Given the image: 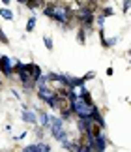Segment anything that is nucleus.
<instances>
[{
    "label": "nucleus",
    "mask_w": 131,
    "mask_h": 152,
    "mask_svg": "<svg viewBox=\"0 0 131 152\" xmlns=\"http://www.w3.org/2000/svg\"><path fill=\"white\" fill-rule=\"evenodd\" d=\"M71 107H73L75 115L79 116H88V115H94V111H98V107L94 103H86L84 100H81V98H77V100L71 102Z\"/></svg>",
    "instance_id": "obj_1"
},
{
    "label": "nucleus",
    "mask_w": 131,
    "mask_h": 152,
    "mask_svg": "<svg viewBox=\"0 0 131 152\" xmlns=\"http://www.w3.org/2000/svg\"><path fill=\"white\" fill-rule=\"evenodd\" d=\"M75 19L81 23L82 28L90 30V26H92V23H94V19H96V17H94V11H90L86 6H81V10L75 11Z\"/></svg>",
    "instance_id": "obj_2"
},
{
    "label": "nucleus",
    "mask_w": 131,
    "mask_h": 152,
    "mask_svg": "<svg viewBox=\"0 0 131 152\" xmlns=\"http://www.w3.org/2000/svg\"><path fill=\"white\" fill-rule=\"evenodd\" d=\"M36 94H38V98L41 102L49 103L52 98L56 96V92H55V88H51L49 85H43V86H36Z\"/></svg>",
    "instance_id": "obj_3"
},
{
    "label": "nucleus",
    "mask_w": 131,
    "mask_h": 152,
    "mask_svg": "<svg viewBox=\"0 0 131 152\" xmlns=\"http://www.w3.org/2000/svg\"><path fill=\"white\" fill-rule=\"evenodd\" d=\"M0 60H2V72H0V73H4V77H11V75H15L13 73V58L0 56Z\"/></svg>",
    "instance_id": "obj_4"
},
{
    "label": "nucleus",
    "mask_w": 131,
    "mask_h": 152,
    "mask_svg": "<svg viewBox=\"0 0 131 152\" xmlns=\"http://www.w3.org/2000/svg\"><path fill=\"white\" fill-rule=\"evenodd\" d=\"M107 148V141H105V135L99 133V135L94 137V143H92V150H98V152H103Z\"/></svg>",
    "instance_id": "obj_5"
},
{
    "label": "nucleus",
    "mask_w": 131,
    "mask_h": 152,
    "mask_svg": "<svg viewBox=\"0 0 131 152\" xmlns=\"http://www.w3.org/2000/svg\"><path fill=\"white\" fill-rule=\"evenodd\" d=\"M62 126H64V120L60 118V116H49V128H51L52 133H56L58 130H62Z\"/></svg>",
    "instance_id": "obj_6"
},
{
    "label": "nucleus",
    "mask_w": 131,
    "mask_h": 152,
    "mask_svg": "<svg viewBox=\"0 0 131 152\" xmlns=\"http://www.w3.org/2000/svg\"><path fill=\"white\" fill-rule=\"evenodd\" d=\"M23 68H25L26 72L30 73V77H32V79H36V81H38V77L41 75V68L38 66V64H25Z\"/></svg>",
    "instance_id": "obj_7"
},
{
    "label": "nucleus",
    "mask_w": 131,
    "mask_h": 152,
    "mask_svg": "<svg viewBox=\"0 0 131 152\" xmlns=\"http://www.w3.org/2000/svg\"><path fill=\"white\" fill-rule=\"evenodd\" d=\"M23 120H25L26 124H36V120H38V115H36V111H28V109H25V111H23Z\"/></svg>",
    "instance_id": "obj_8"
},
{
    "label": "nucleus",
    "mask_w": 131,
    "mask_h": 152,
    "mask_svg": "<svg viewBox=\"0 0 131 152\" xmlns=\"http://www.w3.org/2000/svg\"><path fill=\"white\" fill-rule=\"evenodd\" d=\"M26 8L28 10H39V8H43V6H45V2H43V0H26Z\"/></svg>",
    "instance_id": "obj_9"
},
{
    "label": "nucleus",
    "mask_w": 131,
    "mask_h": 152,
    "mask_svg": "<svg viewBox=\"0 0 131 152\" xmlns=\"http://www.w3.org/2000/svg\"><path fill=\"white\" fill-rule=\"evenodd\" d=\"M0 15H2V19H6V21H13V11H11L8 6H4V8L0 10Z\"/></svg>",
    "instance_id": "obj_10"
},
{
    "label": "nucleus",
    "mask_w": 131,
    "mask_h": 152,
    "mask_svg": "<svg viewBox=\"0 0 131 152\" xmlns=\"http://www.w3.org/2000/svg\"><path fill=\"white\" fill-rule=\"evenodd\" d=\"M52 137H55L56 141H60V143H64L66 139H68V132H66L64 128H62V130H58L56 133H52Z\"/></svg>",
    "instance_id": "obj_11"
},
{
    "label": "nucleus",
    "mask_w": 131,
    "mask_h": 152,
    "mask_svg": "<svg viewBox=\"0 0 131 152\" xmlns=\"http://www.w3.org/2000/svg\"><path fill=\"white\" fill-rule=\"evenodd\" d=\"M39 122H41V126L43 128H49V115L47 113H43V111H39Z\"/></svg>",
    "instance_id": "obj_12"
},
{
    "label": "nucleus",
    "mask_w": 131,
    "mask_h": 152,
    "mask_svg": "<svg viewBox=\"0 0 131 152\" xmlns=\"http://www.w3.org/2000/svg\"><path fill=\"white\" fill-rule=\"evenodd\" d=\"M77 39H79V43H86V34H84V28H79V32H77Z\"/></svg>",
    "instance_id": "obj_13"
},
{
    "label": "nucleus",
    "mask_w": 131,
    "mask_h": 152,
    "mask_svg": "<svg viewBox=\"0 0 131 152\" xmlns=\"http://www.w3.org/2000/svg\"><path fill=\"white\" fill-rule=\"evenodd\" d=\"M34 28H36V17H30L26 23V32H32Z\"/></svg>",
    "instance_id": "obj_14"
},
{
    "label": "nucleus",
    "mask_w": 131,
    "mask_h": 152,
    "mask_svg": "<svg viewBox=\"0 0 131 152\" xmlns=\"http://www.w3.org/2000/svg\"><path fill=\"white\" fill-rule=\"evenodd\" d=\"M101 15H103V17H105V19H107V17H111V15H114V10H112V8H109V6H107V8H105L103 11H101Z\"/></svg>",
    "instance_id": "obj_15"
},
{
    "label": "nucleus",
    "mask_w": 131,
    "mask_h": 152,
    "mask_svg": "<svg viewBox=\"0 0 131 152\" xmlns=\"http://www.w3.org/2000/svg\"><path fill=\"white\" fill-rule=\"evenodd\" d=\"M23 66H25V64H23L21 60H17V62H13V73H19L21 69H23Z\"/></svg>",
    "instance_id": "obj_16"
},
{
    "label": "nucleus",
    "mask_w": 131,
    "mask_h": 152,
    "mask_svg": "<svg viewBox=\"0 0 131 152\" xmlns=\"http://www.w3.org/2000/svg\"><path fill=\"white\" fill-rule=\"evenodd\" d=\"M43 42H45V47L49 51H52V39H51V36H43Z\"/></svg>",
    "instance_id": "obj_17"
},
{
    "label": "nucleus",
    "mask_w": 131,
    "mask_h": 152,
    "mask_svg": "<svg viewBox=\"0 0 131 152\" xmlns=\"http://www.w3.org/2000/svg\"><path fill=\"white\" fill-rule=\"evenodd\" d=\"M129 8H131V0H124V2H122V11H124V13H127Z\"/></svg>",
    "instance_id": "obj_18"
},
{
    "label": "nucleus",
    "mask_w": 131,
    "mask_h": 152,
    "mask_svg": "<svg viewBox=\"0 0 131 152\" xmlns=\"http://www.w3.org/2000/svg\"><path fill=\"white\" fill-rule=\"evenodd\" d=\"M25 152H39V148H38V145H28V147H25L23 148Z\"/></svg>",
    "instance_id": "obj_19"
},
{
    "label": "nucleus",
    "mask_w": 131,
    "mask_h": 152,
    "mask_svg": "<svg viewBox=\"0 0 131 152\" xmlns=\"http://www.w3.org/2000/svg\"><path fill=\"white\" fill-rule=\"evenodd\" d=\"M38 148H39V152H49L51 150V147L45 145V143H38Z\"/></svg>",
    "instance_id": "obj_20"
},
{
    "label": "nucleus",
    "mask_w": 131,
    "mask_h": 152,
    "mask_svg": "<svg viewBox=\"0 0 131 152\" xmlns=\"http://www.w3.org/2000/svg\"><path fill=\"white\" fill-rule=\"evenodd\" d=\"M0 42H2V43H6V45L9 43V39H8V36L4 34V30H2V28H0Z\"/></svg>",
    "instance_id": "obj_21"
},
{
    "label": "nucleus",
    "mask_w": 131,
    "mask_h": 152,
    "mask_svg": "<svg viewBox=\"0 0 131 152\" xmlns=\"http://www.w3.org/2000/svg\"><path fill=\"white\" fill-rule=\"evenodd\" d=\"M36 137H38V141L43 137V126H41V128H36Z\"/></svg>",
    "instance_id": "obj_22"
},
{
    "label": "nucleus",
    "mask_w": 131,
    "mask_h": 152,
    "mask_svg": "<svg viewBox=\"0 0 131 152\" xmlns=\"http://www.w3.org/2000/svg\"><path fill=\"white\" fill-rule=\"evenodd\" d=\"M94 77H96V73H94V72H88V75H84V77H82V81L86 83V81H90V79H94Z\"/></svg>",
    "instance_id": "obj_23"
},
{
    "label": "nucleus",
    "mask_w": 131,
    "mask_h": 152,
    "mask_svg": "<svg viewBox=\"0 0 131 152\" xmlns=\"http://www.w3.org/2000/svg\"><path fill=\"white\" fill-rule=\"evenodd\" d=\"M103 25H105V17L99 13V17H98V26H99V28H103Z\"/></svg>",
    "instance_id": "obj_24"
},
{
    "label": "nucleus",
    "mask_w": 131,
    "mask_h": 152,
    "mask_svg": "<svg viewBox=\"0 0 131 152\" xmlns=\"http://www.w3.org/2000/svg\"><path fill=\"white\" fill-rule=\"evenodd\" d=\"M118 43V38H112V39H107V45L109 47H112V45H116Z\"/></svg>",
    "instance_id": "obj_25"
},
{
    "label": "nucleus",
    "mask_w": 131,
    "mask_h": 152,
    "mask_svg": "<svg viewBox=\"0 0 131 152\" xmlns=\"http://www.w3.org/2000/svg\"><path fill=\"white\" fill-rule=\"evenodd\" d=\"M26 137V132H23V133H19V135H17L15 139H17V141H19V139H25Z\"/></svg>",
    "instance_id": "obj_26"
},
{
    "label": "nucleus",
    "mask_w": 131,
    "mask_h": 152,
    "mask_svg": "<svg viewBox=\"0 0 131 152\" xmlns=\"http://www.w3.org/2000/svg\"><path fill=\"white\" fill-rule=\"evenodd\" d=\"M9 2H11V0H2V4H4V6H9Z\"/></svg>",
    "instance_id": "obj_27"
},
{
    "label": "nucleus",
    "mask_w": 131,
    "mask_h": 152,
    "mask_svg": "<svg viewBox=\"0 0 131 152\" xmlns=\"http://www.w3.org/2000/svg\"><path fill=\"white\" fill-rule=\"evenodd\" d=\"M17 2H19L21 6H25V4H26V0H17Z\"/></svg>",
    "instance_id": "obj_28"
},
{
    "label": "nucleus",
    "mask_w": 131,
    "mask_h": 152,
    "mask_svg": "<svg viewBox=\"0 0 131 152\" xmlns=\"http://www.w3.org/2000/svg\"><path fill=\"white\" fill-rule=\"evenodd\" d=\"M0 72H2V60H0Z\"/></svg>",
    "instance_id": "obj_29"
},
{
    "label": "nucleus",
    "mask_w": 131,
    "mask_h": 152,
    "mask_svg": "<svg viewBox=\"0 0 131 152\" xmlns=\"http://www.w3.org/2000/svg\"><path fill=\"white\" fill-rule=\"evenodd\" d=\"M0 88H2V79H0Z\"/></svg>",
    "instance_id": "obj_30"
},
{
    "label": "nucleus",
    "mask_w": 131,
    "mask_h": 152,
    "mask_svg": "<svg viewBox=\"0 0 131 152\" xmlns=\"http://www.w3.org/2000/svg\"><path fill=\"white\" fill-rule=\"evenodd\" d=\"M96 2H105V0H96Z\"/></svg>",
    "instance_id": "obj_31"
},
{
    "label": "nucleus",
    "mask_w": 131,
    "mask_h": 152,
    "mask_svg": "<svg viewBox=\"0 0 131 152\" xmlns=\"http://www.w3.org/2000/svg\"><path fill=\"white\" fill-rule=\"evenodd\" d=\"M129 62H131V60H129Z\"/></svg>",
    "instance_id": "obj_32"
}]
</instances>
